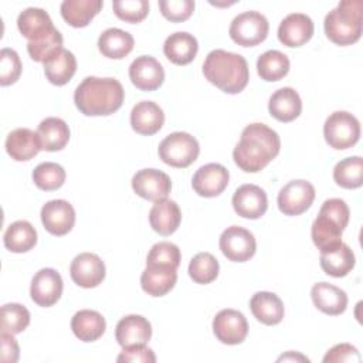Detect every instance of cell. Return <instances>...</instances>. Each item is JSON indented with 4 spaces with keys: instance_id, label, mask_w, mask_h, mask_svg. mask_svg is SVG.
Masks as SVG:
<instances>
[{
    "instance_id": "1",
    "label": "cell",
    "mask_w": 363,
    "mask_h": 363,
    "mask_svg": "<svg viewBox=\"0 0 363 363\" xmlns=\"http://www.w3.org/2000/svg\"><path fill=\"white\" fill-rule=\"evenodd\" d=\"M279 149L281 139L274 129L264 123H251L242 129L233 159L242 172L257 173L278 156Z\"/></svg>"
},
{
    "instance_id": "2",
    "label": "cell",
    "mask_w": 363,
    "mask_h": 363,
    "mask_svg": "<svg viewBox=\"0 0 363 363\" xmlns=\"http://www.w3.org/2000/svg\"><path fill=\"white\" fill-rule=\"evenodd\" d=\"M123 99V86L115 78L86 77L74 92L75 106L86 116L111 115L122 106Z\"/></svg>"
},
{
    "instance_id": "3",
    "label": "cell",
    "mask_w": 363,
    "mask_h": 363,
    "mask_svg": "<svg viewBox=\"0 0 363 363\" xmlns=\"http://www.w3.org/2000/svg\"><path fill=\"white\" fill-rule=\"evenodd\" d=\"M203 74L210 84L225 94H240L250 79L247 60L225 50H213L207 54Z\"/></svg>"
},
{
    "instance_id": "4",
    "label": "cell",
    "mask_w": 363,
    "mask_h": 363,
    "mask_svg": "<svg viewBox=\"0 0 363 363\" xmlns=\"http://www.w3.org/2000/svg\"><path fill=\"white\" fill-rule=\"evenodd\" d=\"M363 4L360 0H345L325 17V34L337 45H352L362 37Z\"/></svg>"
},
{
    "instance_id": "5",
    "label": "cell",
    "mask_w": 363,
    "mask_h": 363,
    "mask_svg": "<svg viewBox=\"0 0 363 363\" xmlns=\"http://www.w3.org/2000/svg\"><path fill=\"white\" fill-rule=\"evenodd\" d=\"M350 210L342 199H328L320 206L318 217L311 230L313 244L322 250L330 244L342 241V234L347 227Z\"/></svg>"
},
{
    "instance_id": "6",
    "label": "cell",
    "mask_w": 363,
    "mask_h": 363,
    "mask_svg": "<svg viewBox=\"0 0 363 363\" xmlns=\"http://www.w3.org/2000/svg\"><path fill=\"white\" fill-rule=\"evenodd\" d=\"M159 157L163 163L184 169L196 162L200 153L199 142L187 132H173L167 135L159 145Z\"/></svg>"
},
{
    "instance_id": "7",
    "label": "cell",
    "mask_w": 363,
    "mask_h": 363,
    "mask_svg": "<svg viewBox=\"0 0 363 363\" xmlns=\"http://www.w3.org/2000/svg\"><path fill=\"white\" fill-rule=\"evenodd\" d=\"M323 136L330 147L336 150L349 149L360 138V122L346 111H336L325 121Z\"/></svg>"
},
{
    "instance_id": "8",
    "label": "cell",
    "mask_w": 363,
    "mask_h": 363,
    "mask_svg": "<svg viewBox=\"0 0 363 363\" xmlns=\"http://www.w3.org/2000/svg\"><path fill=\"white\" fill-rule=\"evenodd\" d=\"M269 31V23L259 11H244L235 16L230 24L231 40L241 47H255L261 44Z\"/></svg>"
},
{
    "instance_id": "9",
    "label": "cell",
    "mask_w": 363,
    "mask_h": 363,
    "mask_svg": "<svg viewBox=\"0 0 363 363\" xmlns=\"http://www.w3.org/2000/svg\"><path fill=\"white\" fill-rule=\"evenodd\" d=\"M220 250L233 262H245L254 257L257 250L252 233L240 225L227 227L220 235Z\"/></svg>"
},
{
    "instance_id": "10",
    "label": "cell",
    "mask_w": 363,
    "mask_h": 363,
    "mask_svg": "<svg viewBox=\"0 0 363 363\" xmlns=\"http://www.w3.org/2000/svg\"><path fill=\"white\" fill-rule=\"evenodd\" d=\"M315 200V187L302 179L291 180L278 193V208L285 216L305 213Z\"/></svg>"
},
{
    "instance_id": "11",
    "label": "cell",
    "mask_w": 363,
    "mask_h": 363,
    "mask_svg": "<svg viewBox=\"0 0 363 363\" xmlns=\"http://www.w3.org/2000/svg\"><path fill=\"white\" fill-rule=\"evenodd\" d=\"M213 332L224 345L242 343L248 335L247 318L235 309H221L213 319Z\"/></svg>"
},
{
    "instance_id": "12",
    "label": "cell",
    "mask_w": 363,
    "mask_h": 363,
    "mask_svg": "<svg viewBox=\"0 0 363 363\" xmlns=\"http://www.w3.org/2000/svg\"><path fill=\"white\" fill-rule=\"evenodd\" d=\"M133 191L149 201H159L167 199L172 190L170 177L157 169H142L132 177Z\"/></svg>"
},
{
    "instance_id": "13",
    "label": "cell",
    "mask_w": 363,
    "mask_h": 363,
    "mask_svg": "<svg viewBox=\"0 0 363 363\" xmlns=\"http://www.w3.org/2000/svg\"><path fill=\"white\" fill-rule=\"evenodd\" d=\"M62 288V278L54 268H41L31 279L30 295L38 306L50 308L61 298Z\"/></svg>"
},
{
    "instance_id": "14",
    "label": "cell",
    "mask_w": 363,
    "mask_h": 363,
    "mask_svg": "<svg viewBox=\"0 0 363 363\" xmlns=\"http://www.w3.org/2000/svg\"><path fill=\"white\" fill-rule=\"evenodd\" d=\"M41 223L44 228L57 237L68 234L75 224V210L62 199L50 200L41 207Z\"/></svg>"
},
{
    "instance_id": "15",
    "label": "cell",
    "mask_w": 363,
    "mask_h": 363,
    "mask_svg": "<svg viewBox=\"0 0 363 363\" xmlns=\"http://www.w3.org/2000/svg\"><path fill=\"white\" fill-rule=\"evenodd\" d=\"M234 211L248 220H257L262 217L268 208L267 193L257 184H242L233 196Z\"/></svg>"
},
{
    "instance_id": "16",
    "label": "cell",
    "mask_w": 363,
    "mask_h": 363,
    "mask_svg": "<svg viewBox=\"0 0 363 363\" xmlns=\"http://www.w3.org/2000/svg\"><path fill=\"white\" fill-rule=\"evenodd\" d=\"M71 279L82 288H95L105 279V264L94 252L78 254L69 267Z\"/></svg>"
},
{
    "instance_id": "17",
    "label": "cell",
    "mask_w": 363,
    "mask_h": 363,
    "mask_svg": "<svg viewBox=\"0 0 363 363\" xmlns=\"http://www.w3.org/2000/svg\"><path fill=\"white\" fill-rule=\"evenodd\" d=\"M129 78L140 91H156L164 81V69L162 64L152 55H140L132 61L129 67Z\"/></svg>"
},
{
    "instance_id": "18",
    "label": "cell",
    "mask_w": 363,
    "mask_h": 363,
    "mask_svg": "<svg viewBox=\"0 0 363 363\" xmlns=\"http://www.w3.org/2000/svg\"><path fill=\"white\" fill-rule=\"evenodd\" d=\"M230 173L220 163H208L201 166L193 176V190L201 197H216L228 186Z\"/></svg>"
},
{
    "instance_id": "19",
    "label": "cell",
    "mask_w": 363,
    "mask_h": 363,
    "mask_svg": "<svg viewBox=\"0 0 363 363\" xmlns=\"http://www.w3.org/2000/svg\"><path fill=\"white\" fill-rule=\"evenodd\" d=\"M319 262L325 274L335 278H342L354 268L356 258L347 244L337 241L320 250Z\"/></svg>"
},
{
    "instance_id": "20",
    "label": "cell",
    "mask_w": 363,
    "mask_h": 363,
    "mask_svg": "<svg viewBox=\"0 0 363 363\" xmlns=\"http://www.w3.org/2000/svg\"><path fill=\"white\" fill-rule=\"evenodd\" d=\"M313 21L303 13L288 14L278 27V40L286 47H301L313 35Z\"/></svg>"
},
{
    "instance_id": "21",
    "label": "cell",
    "mask_w": 363,
    "mask_h": 363,
    "mask_svg": "<svg viewBox=\"0 0 363 363\" xmlns=\"http://www.w3.org/2000/svg\"><path fill=\"white\" fill-rule=\"evenodd\" d=\"M18 31L28 43H35L55 30L50 14L40 7H28L17 17Z\"/></svg>"
},
{
    "instance_id": "22",
    "label": "cell",
    "mask_w": 363,
    "mask_h": 363,
    "mask_svg": "<svg viewBox=\"0 0 363 363\" xmlns=\"http://www.w3.org/2000/svg\"><path fill=\"white\" fill-rule=\"evenodd\" d=\"M164 123L163 109L153 101L138 102L130 112V126L132 129L145 136L157 133Z\"/></svg>"
},
{
    "instance_id": "23",
    "label": "cell",
    "mask_w": 363,
    "mask_h": 363,
    "mask_svg": "<svg viewBox=\"0 0 363 363\" xmlns=\"http://www.w3.org/2000/svg\"><path fill=\"white\" fill-rule=\"evenodd\" d=\"M6 152L16 162H27L43 149L38 133L28 128H17L6 138Z\"/></svg>"
},
{
    "instance_id": "24",
    "label": "cell",
    "mask_w": 363,
    "mask_h": 363,
    "mask_svg": "<svg viewBox=\"0 0 363 363\" xmlns=\"http://www.w3.org/2000/svg\"><path fill=\"white\" fill-rule=\"evenodd\" d=\"M115 337L122 347L146 345L152 337V325L142 315H128L116 323Z\"/></svg>"
},
{
    "instance_id": "25",
    "label": "cell",
    "mask_w": 363,
    "mask_h": 363,
    "mask_svg": "<svg viewBox=\"0 0 363 363\" xmlns=\"http://www.w3.org/2000/svg\"><path fill=\"white\" fill-rule=\"evenodd\" d=\"M177 281L176 268L169 265H146L140 275V286L150 296H163L170 292Z\"/></svg>"
},
{
    "instance_id": "26",
    "label": "cell",
    "mask_w": 363,
    "mask_h": 363,
    "mask_svg": "<svg viewBox=\"0 0 363 363\" xmlns=\"http://www.w3.org/2000/svg\"><path fill=\"white\" fill-rule=\"evenodd\" d=\"M268 111L271 116L279 122H292L302 112L301 96L291 86L279 88L271 95L268 102Z\"/></svg>"
},
{
    "instance_id": "27",
    "label": "cell",
    "mask_w": 363,
    "mask_h": 363,
    "mask_svg": "<svg viewBox=\"0 0 363 363\" xmlns=\"http://www.w3.org/2000/svg\"><path fill=\"white\" fill-rule=\"evenodd\" d=\"M199 51L197 40L193 34L186 31H176L170 34L163 44L166 58L176 65L190 64Z\"/></svg>"
},
{
    "instance_id": "28",
    "label": "cell",
    "mask_w": 363,
    "mask_h": 363,
    "mask_svg": "<svg viewBox=\"0 0 363 363\" xmlns=\"http://www.w3.org/2000/svg\"><path fill=\"white\" fill-rule=\"evenodd\" d=\"M313 305L326 315H340L346 311L347 295L339 286L328 282H318L311 289Z\"/></svg>"
},
{
    "instance_id": "29",
    "label": "cell",
    "mask_w": 363,
    "mask_h": 363,
    "mask_svg": "<svg viewBox=\"0 0 363 363\" xmlns=\"http://www.w3.org/2000/svg\"><path fill=\"white\" fill-rule=\"evenodd\" d=\"M250 308L254 318L268 326L278 325L284 319V303L281 298L268 291H261L252 295L250 301Z\"/></svg>"
},
{
    "instance_id": "30",
    "label": "cell",
    "mask_w": 363,
    "mask_h": 363,
    "mask_svg": "<svg viewBox=\"0 0 363 363\" xmlns=\"http://www.w3.org/2000/svg\"><path fill=\"white\" fill-rule=\"evenodd\" d=\"M182 221V213L176 201L163 199L153 204L149 211V223L153 231L160 235L173 234Z\"/></svg>"
},
{
    "instance_id": "31",
    "label": "cell",
    "mask_w": 363,
    "mask_h": 363,
    "mask_svg": "<svg viewBox=\"0 0 363 363\" xmlns=\"http://www.w3.org/2000/svg\"><path fill=\"white\" fill-rule=\"evenodd\" d=\"M75 72L77 58L71 51L65 48H61L44 62V74L47 79L57 86L68 84Z\"/></svg>"
},
{
    "instance_id": "32",
    "label": "cell",
    "mask_w": 363,
    "mask_h": 363,
    "mask_svg": "<svg viewBox=\"0 0 363 363\" xmlns=\"http://www.w3.org/2000/svg\"><path fill=\"white\" fill-rule=\"evenodd\" d=\"M37 133L41 142L43 150L58 152L62 150L69 140V128L61 118H45L40 122Z\"/></svg>"
},
{
    "instance_id": "33",
    "label": "cell",
    "mask_w": 363,
    "mask_h": 363,
    "mask_svg": "<svg viewBox=\"0 0 363 363\" xmlns=\"http://www.w3.org/2000/svg\"><path fill=\"white\" fill-rule=\"evenodd\" d=\"M71 329L79 340L95 342L105 333L106 322L99 312L92 309H81L72 316Z\"/></svg>"
},
{
    "instance_id": "34",
    "label": "cell",
    "mask_w": 363,
    "mask_h": 363,
    "mask_svg": "<svg viewBox=\"0 0 363 363\" xmlns=\"http://www.w3.org/2000/svg\"><path fill=\"white\" fill-rule=\"evenodd\" d=\"M135 45L132 34L125 30L112 27L106 28L98 38V48L101 54L111 60L125 58Z\"/></svg>"
},
{
    "instance_id": "35",
    "label": "cell",
    "mask_w": 363,
    "mask_h": 363,
    "mask_svg": "<svg viewBox=\"0 0 363 363\" xmlns=\"http://www.w3.org/2000/svg\"><path fill=\"white\" fill-rule=\"evenodd\" d=\"M101 0H64L60 11L62 18L75 28L86 27L91 20L101 11Z\"/></svg>"
},
{
    "instance_id": "36",
    "label": "cell",
    "mask_w": 363,
    "mask_h": 363,
    "mask_svg": "<svg viewBox=\"0 0 363 363\" xmlns=\"http://www.w3.org/2000/svg\"><path fill=\"white\" fill-rule=\"evenodd\" d=\"M3 242L11 252H27L37 244V231L33 224L26 220L14 221L7 227L3 235Z\"/></svg>"
},
{
    "instance_id": "37",
    "label": "cell",
    "mask_w": 363,
    "mask_h": 363,
    "mask_svg": "<svg viewBox=\"0 0 363 363\" xmlns=\"http://www.w3.org/2000/svg\"><path fill=\"white\" fill-rule=\"evenodd\" d=\"M289 58L284 52L278 50H268L258 57L257 72L261 79L274 82L282 79L289 72Z\"/></svg>"
},
{
    "instance_id": "38",
    "label": "cell",
    "mask_w": 363,
    "mask_h": 363,
    "mask_svg": "<svg viewBox=\"0 0 363 363\" xmlns=\"http://www.w3.org/2000/svg\"><path fill=\"white\" fill-rule=\"evenodd\" d=\"M333 180L343 189H359L363 184V159L350 156L336 163Z\"/></svg>"
},
{
    "instance_id": "39",
    "label": "cell",
    "mask_w": 363,
    "mask_h": 363,
    "mask_svg": "<svg viewBox=\"0 0 363 363\" xmlns=\"http://www.w3.org/2000/svg\"><path fill=\"white\" fill-rule=\"evenodd\" d=\"M65 177L64 167L54 162H43L33 170L34 184L44 191L58 190L64 184Z\"/></svg>"
},
{
    "instance_id": "40",
    "label": "cell",
    "mask_w": 363,
    "mask_h": 363,
    "mask_svg": "<svg viewBox=\"0 0 363 363\" xmlns=\"http://www.w3.org/2000/svg\"><path fill=\"white\" fill-rule=\"evenodd\" d=\"M218 261L210 252L196 254L189 264V275L196 284H210L218 275Z\"/></svg>"
},
{
    "instance_id": "41",
    "label": "cell",
    "mask_w": 363,
    "mask_h": 363,
    "mask_svg": "<svg viewBox=\"0 0 363 363\" xmlns=\"http://www.w3.org/2000/svg\"><path fill=\"white\" fill-rule=\"evenodd\" d=\"M1 332L17 335L21 333L30 325V312L20 303H6L0 312Z\"/></svg>"
},
{
    "instance_id": "42",
    "label": "cell",
    "mask_w": 363,
    "mask_h": 363,
    "mask_svg": "<svg viewBox=\"0 0 363 363\" xmlns=\"http://www.w3.org/2000/svg\"><path fill=\"white\" fill-rule=\"evenodd\" d=\"M115 16L126 23H140L149 13V1L146 0H115L112 3Z\"/></svg>"
},
{
    "instance_id": "43",
    "label": "cell",
    "mask_w": 363,
    "mask_h": 363,
    "mask_svg": "<svg viewBox=\"0 0 363 363\" xmlns=\"http://www.w3.org/2000/svg\"><path fill=\"white\" fill-rule=\"evenodd\" d=\"M62 48V35L55 28L47 37L35 43H27V51L31 60L37 62H45L51 55Z\"/></svg>"
},
{
    "instance_id": "44",
    "label": "cell",
    "mask_w": 363,
    "mask_h": 363,
    "mask_svg": "<svg viewBox=\"0 0 363 363\" xmlns=\"http://www.w3.org/2000/svg\"><path fill=\"white\" fill-rule=\"evenodd\" d=\"M180 259L182 254L176 244L169 241H160L150 248L146 258V265H169L177 269V267L180 265Z\"/></svg>"
},
{
    "instance_id": "45",
    "label": "cell",
    "mask_w": 363,
    "mask_h": 363,
    "mask_svg": "<svg viewBox=\"0 0 363 363\" xmlns=\"http://www.w3.org/2000/svg\"><path fill=\"white\" fill-rule=\"evenodd\" d=\"M21 61L13 48H3L0 51V85L9 86L21 75Z\"/></svg>"
},
{
    "instance_id": "46",
    "label": "cell",
    "mask_w": 363,
    "mask_h": 363,
    "mask_svg": "<svg viewBox=\"0 0 363 363\" xmlns=\"http://www.w3.org/2000/svg\"><path fill=\"white\" fill-rule=\"evenodd\" d=\"M162 16L173 23H182L190 18L194 11L193 0H160L159 1Z\"/></svg>"
},
{
    "instance_id": "47",
    "label": "cell",
    "mask_w": 363,
    "mask_h": 363,
    "mask_svg": "<svg viewBox=\"0 0 363 363\" xmlns=\"http://www.w3.org/2000/svg\"><path fill=\"white\" fill-rule=\"evenodd\" d=\"M116 360L119 363H155L156 356L146 345H130L122 349Z\"/></svg>"
},
{
    "instance_id": "48",
    "label": "cell",
    "mask_w": 363,
    "mask_h": 363,
    "mask_svg": "<svg viewBox=\"0 0 363 363\" xmlns=\"http://www.w3.org/2000/svg\"><path fill=\"white\" fill-rule=\"evenodd\" d=\"M362 356L356 346L350 343H339L330 347L323 356V363H339V362H360Z\"/></svg>"
},
{
    "instance_id": "49",
    "label": "cell",
    "mask_w": 363,
    "mask_h": 363,
    "mask_svg": "<svg viewBox=\"0 0 363 363\" xmlns=\"http://www.w3.org/2000/svg\"><path fill=\"white\" fill-rule=\"evenodd\" d=\"M0 340H1V356H0L1 362L3 363H16L20 356V349H18L17 340L13 337L11 333H6V332H1Z\"/></svg>"
},
{
    "instance_id": "50",
    "label": "cell",
    "mask_w": 363,
    "mask_h": 363,
    "mask_svg": "<svg viewBox=\"0 0 363 363\" xmlns=\"http://www.w3.org/2000/svg\"><path fill=\"white\" fill-rule=\"evenodd\" d=\"M278 360H279V362H281V360H302V362H309L308 357H305V356H302V354H298V353L294 354V352H289V353L281 356Z\"/></svg>"
}]
</instances>
